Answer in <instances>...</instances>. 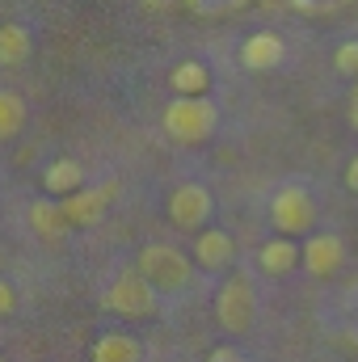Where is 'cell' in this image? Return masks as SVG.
<instances>
[{"instance_id":"obj_6","label":"cell","mask_w":358,"mask_h":362,"mask_svg":"<svg viewBox=\"0 0 358 362\" xmlns=\"http://www.w3.org/2000/svg\"><path fill=\"white\" fill-rule=\"evenodd\" d=\"M211 211H215V198L198 181H185V185H178L169 194V219H173V228H181V232H202L207 219H211Z\"/></svg>"},{"instance_id":"obj_10","label":"cell","mask_w":358,"mask_h":362,"mask_svg":"<svg viewBox=\"0 0 358 362\" xmlns=\"http://www.w3.org/2000/svg\"><path fill=\"white\" fill-rule=\"evenodd\" d=\"M282 59H287V42L274 30H253L245 38V47H241V64L249 72H274Z\"/></svg>"},{"instance_id":"obj_8","label":"cell","mask_w":358,"mask_h":362,"mask_svg":"<svg viewBox=\"0 0 358 362\" xmlns=\"http://www.w3.org/2000/svg\"><path fill=\"white\" fill-rule=\"evenodd\" d=\"M299 266L312 274V278H333V274L346 266V245H342V236H333V232H312L304 245H299Z\"/></svg>"},{"instance_id":"obj_5","label":"cell","mask_w":358,"mask_h":362,"mask_svg":"<svg viewBox=\"0 0 358 362\" xmlns=\"http://www.w3.org/2000/svg\"><path fill=\"white\" fill-rule=\"evenodd\" d=\"M270 223L278 228V236H312L316 228V198L304 185H282L270 198Z\"/></svg>"},{"instance_id":"obj_9","label":"cell","mask_w":358,"mask_h":362,"mask_svg":"<svg viewBox=\"0 0 358 362\" xmlns=\"http://www.w3.org/2000/svg\"><path fill=\"white\" fill-rule=\"evenodd\" d=\"M232 262H236V240H232V232H224V228H202V232L194 236V266L219 274V270H228Z\"/></svg>"},{"instance_id":"obj_14","label":"cell","mask_w":358,"mask_h":362,"mask_svg":"<svg viewBox=\"0 0 358 362\" xmlns=\"http://www.w3.org/2000/svg\"><path fill=\"white\" fill-rule=\"evenodd\" d=\"M169 85H173L178 97H207L211 93V68L198 64V59H185L169 72Z\"/></svg>"},{"instance_id":"obj_16","label":"cell","mask_w":358,"mask_h":362,"mask_svg":"<svg viewBox=\"0 0 358 362\" xmlns=\"http://www.w3.org/2000/svg\"><path fill=\"white\" fill-rule=\"evenodd\" d=\"M25 59H30V30L17 25V21L0 25V64H4V68H17V64H25Z\"/></svg>"},{"instance_id":"obj_17","label":"cell","mask_w":358,"mask_h":362,"mask_svg":"<svg viewBox=\"0 0 358 362\" xmlns=\"http://www.w3.org/2000/svg\"><path fill=\"white\" fill-rule=\"evenodd\" d=\"M25 127V101L17 93L0 89V139H13Z\"/></svg>"},{"instance_id":"obj_1","label":"cell","mask_w":358,"mask_h":362,"mask_svg":"<svg viewBox=\"0 0 358 362\" xmlns=\"http://www.w3.org/2000/svg\"><path fill=\"white\" fill-rule=\"evenodd\" d=\"M161 122H165V135H169L173 144L194 148V144H207V139L215 135V127H219V105H215L211 97H173V101L165 105Z\"/></svg>"},{"instance_id":"obj_2","label":"cell","mask_w":358,"mask_h":362,"mask_svg":"<svg viewBox=\"0 0 358 362\" xmlns=\"http://www.w3.org/2000/svg\"><path fill=\"white\" fill-rule=\"evenodd\" d=\"M135 270L144 274L161 295H181V291L194 286V262L173 245H144Z\"/></svg>"},{"instance_id":"obj_11","label":"cell","mask_w":358,"mask_h":362,"mask_svg":"<svg viewBox=\"0 0 358 362\" xmlns=\"http://www.w3.org/2000/svg\"><path fill=\"white\" fill-rule=\"evenodd\" d=\"M42 185H47L51 198H68V194L85 189V165L72 160V156H59V160H51L42 169Z\"/></svg>"},{"instance_id":"obj_23","label":"cell","mask_w":358,"mask_h":362,"mask_svg":"<svg viewBox=\"0 0 358 362\" xmlns=\"http://www.w3.org/2000/svg\"><path fill=\"white\" fill-rule=\"evenodd\" d=\"M350 122L358 127V85H354V97H350Z\"/></svg>"},{"instance_id":"obj_13","label":"cell","mask_w":358,"mask_h":362,"mask_svg":"<svg viewBox=\"0 0 358 362\" xmlns=\"http://www.w3.org/2000/svg\"><path fill=\"white\" fill-rule=\"evenodd\" d=\"M299 257H304V253H299V245H295L291 236H274V240L262 245V253H258L262 270L274 274V278H278V274H291L295 266H299Z\"/></svg>"},{"instance_id":"obj_24","label":"cell","mask_w":358,"mask_h":362,"mask_svg":"<svg viewBox=\"0 0 358 362\" xmlns=\"http://www.w3.org/2000/svg\"><path fill=\"white\" fill-rule=\"evenodd\" d=\"M0 362H4V358H0Z\"/></svg>"},{"instance_id":"obj_4","label":"cell","mask_w":358,"mask_h":362,"mask_svg":"<svg viewBox=\"0 0 358 362\" xmlns=\"http://www.w3.org/2000/svg\"><path fill=\"white\" fill-rule=\"evenodd\" d=\"M215 320L228 333H249L258 320V286L249 274H232L215 295Z\"/></svg>"},{"instance_id":"obj_20","label":"cell","mask_w":358,"mask_h":362,"mask_svg":"<svg viewBox=\"0 0 358 362\" xmlns=\"http://www.w3.org/2000/svg\"><path fill=\"white\" fill-rule=\"evenodd\" d=\"M13 312H17V291L0 278V320H4V316H13Z\"/></svg>"},{"instance_id":"obj_3","label":"cell","mask_w":358,"mask_h":362,"mask_svg":"<svg viewBox=\"0 0 358 362\" xmlns=\"http://www.w3.org/2000/svg\"><path fill=\"white\" fill-rule=\"evenodd\" d=\"M156 303H161V291H156L139 270L118 274V278L110 282V291H105V312H114V316H122V320H148V316L156 312Z\"/></svg>"},{"instance_id":"obj_7","label":"cell","mask_w":358,"mask_h":362,"mask_svg":"<svg viewBox=\"0 0 358 362\" xmlns=\"http://www.w3.org/2000/svg\"><path fill=\"white\" fill-rule=\"evenodd\" d=\"M114 198H118V181H101V185H85V189L59 198V206H64V215H68L72 228H93V223L105 219V211H110Z\"/></svg>"},{"instance_id":"obj_21","label":"cell","mask_w":358,"mask_h":362,"mask_svg":"<svg viewBox=\"0 0 358 362\" xmlns=\"http://www.w3.org/2000/svg\"><path fill=\"white\" fill-rule=\"evenodd\" d=\"M207 362H245L241 358V350H232V346H219V350H211V358Z\"/></svg>"},{"instance_id":"obj_22","label":"cell","mask_w":358,"mask_h":362,"mask_svg":"<svg viewBox=\"0 0 358 362\" xmlns=\"http://www.w3.org/2000/svg\"><path fill=\"white\" fill-rule=\"evenodd\" d=\"M346 189H350V194H358V156L346 165Z\"/></svg>"},{"instance_id":"obj_15","label":"cell","mask_w":358,"mask_h":362,"mask_svg":"<svg viewBox=\"0 0 358 362\" xmlns=\"http://www.w3.org/2000/svg\"><path fill=\"white\" fill-rule=\"evenodd\" d=\"M93 362H139V341L131 333H101L93 341Z\"/></svg>"},{"instance_id":"obj_19","label":"cell","mask_w":358,"mask_h":362,"mask_svg":"<svg viewBox=\"0 0 358 362\" xmlns=\"http://www.w3.org/2000/svg\"><path fill=\"white\" fill-rule=\"evenodd\" d=\"M333 68H337L342 76H354V81H358V38H350V42H342V47H337Z\"/></svg>"},{"instance_id":"obj_12","label":"cell","mask_w":358,"mask_h":362,"mask_svg":"<svg viewBox=\"0 0 358 362\" xmlns=\"http://www.w3.org/2000/svg\"><path fill=\"white\" fill-rule=\"evenodd\" d=\"M30 228H34L38 240H64V232H68L72 223H68V215H64L59 202L38 198V202H30Z\"/></svg>"},{"instance_id":"obj_18","label":"cell","mask_w":358,"mask_h":362,"mask_svg":"<svg viewBox=\"0 0 358 362\" xmlns=\"http://www.w3.org/2000/svg\"><path fill=\"white\" fill-rule=\"evenodd\" d=\"M181 4L198 17H219V13H236L245 0H181Z\"/></svg>"}]
</instances>
